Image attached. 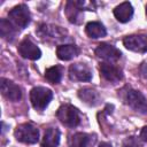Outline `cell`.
<instances>
[{
    "label": "cell",
    "instance_id": "obj_1",
    "mask_svg": "<svg viewBox=\"0 0 147 147\" xmlns=\"http://www.w3.org/2000/svg\"><path fill=\"white\" fill-rule=\"evenodd\" d=\"M56 117L63 125L68 127H76L82 121L79 110L70 103L62 105L56 111Z\"/></svg>",
    "mask_w": 147,
    "mask_h": 147
},
{
    "label": "cell",
    "instance_id": "obj_2",
    "mask_svg": "<svg viewBox=\"0 0 147 147\" xmlns=\"http://www.w3.org/2000/svg\"><path fill=\"white\" fill-rule=\"evenodd\" d=\"M8 18L16 29H25L31 22V14L29 7L24 3L15 6L8 11Z\"/></svg>",
    "mask_w": 147,
    "mask_h": 147
},
{
    "label": "cell",
    "instance_id": "obj_3",
    "mask_svg": "<svg viewBox=\"0 0 147 147\" xmlns=\"http://www.w3.org/2000/svg\"><path fill=\"white\" fill-rule=\"evenodd\" d=\"M53 99V92L44 86H36L30 91V101L36 110H44Z\"/></svg>",
    "mask_w": 147,
    "mask_h": 147
},
{
    "label": "cell",
    "instance_id": "obj_4",
    "mask_svg": "<svg viewBox=\"0 0 147 147\" xmlns=\"http://www.w3.org/2000/svg\"><path fill=\"white\" fill-rule=\"evenodd\" d=\"M14 136L20 142L33 145L39 140V130L31 123H23L16 126Z\"/></svg>",
    "mask_w": 147,
    "mask_h": 147
},
{
    "label": "cell",
    "instance_id": "obj_5",
    "mask_svg": "<svg viewBox=\"0 0 147 147\" xmlns=\"http://www.w3.org/2000/svg\"><path fill=\"white\" fill-rule=\"evenodd\" d=\"M126 105L131 107L134 111L139 114H146L147 113V100L144 96V94L137 90H127L124 98Z\"/></svg>",
    "mask_w": 147,
    "mask_h": 147
},
{
    "label": "cell",
    "instance_id": "obj_6",
    "mask_svg": "<svg viewBox=\"0 0 147 147\" xmlns=\"http://www.w3.org/2000/svg\"><path fill=\"white\" fill-rule=\"evenodd\" d=\"M94 53L98 57L102 59L105 62H108V63L116 62L122 57V52L118 48H116L114 45H110L108 42L99 44L96 46Z\"/></svg>",
    "mask_w": 147,
    "mask_h": 147
},
{
    "label": "cell",
    "instance_id": "obj_7",
    "mask_svg": "<svg viewBox=\"0 0 147 147\" xmlns=\"http://www.w3.org/2000/svg\"><path fill=\"white\" fill-rule=\"evenodd\" d=\"M37 33L41 37V38H46L47 40H54V41H61L65 39V34L67 31L63 30L61 26H56V25H51V24H40Z\"/></svg>",
    "mask_w": 147,
    "mask_h": 147
},
{
    "label": "cell",
    "instance_id": "obj_8",
    "mask_svg": "<svg viewBox=\"0 0 147 147\" xmlns=\"http://www.w3.org/2000/svg\"><path fill=\"white\" fill-rule=\"evenodd\" d=\"M17 51L20 53V55L24 59H28V60H32V61H36L38 59H40L41 56V51L40 48L30 39V38H24L18 47H17Z\"/></svg>",
    "mask_w": 147,
    "mask_h": 147
},
{
    "label": "cell",
    "instance_id": "obj_9",
    "mask_svg": "<svg viewBox=\"0 0 147 147\" xmlns=\"http://www.w3.org/2000/svg\"><path fill=\"white\" fill-rule=\"evenodd\" d=\"M0 88H1L2 95L11 102H17L22 99L21 87L17 84H15L14 82H11L7 78H1L0 79Z\"/></svg>",
    "mask_w": 147,
    "mask_h": 147
},
{
    "label": "cell",
    "instance_id": "obj_10",
    "mask_svg": "<svg viewBox=\"0 0 147 147\" xmlns=\"http://www.w3.org/2000/svg\"><path fill=\"white\" fill-rule=\"evenodd\" d=\"M126 49L137 53H147V34H131L123 39Z\"/></svg>",
    "mask_w": 147,
    "mask_h": 147
},
{
    "label": "cell",
    "instance_id": "obj_11",
    "mask_svg": "<svg viewBox=\"0 0 147 147\" xmlns=\"http://www.w3.org/2000/svg\"><path fill=\"white\" fill-rule=\"evenodd\" d=\"M69 78L74 82H90L92 70L85 63H74L69 67Z\"/></svg>",
    "mask_w": 147,
    "mask_h": 147
},
{
    "label": "cell",
    "instance_id": "obj_12",
    "mask_svg": "<svg viewBox=\"0 0 147 147\" xmlns=\"http://www.w3.org/2000/svg\"><path fill=\"white\" fill-rule=\"evenodd\" d=\"M100 75L110 83H117L123 79V71L119 67L108 63V62H102L100 63Z\"/></svg>",
    "mask_w": 147,
    "mask_h": 147
},
{
    "label": "cell",
    "instance_id": "obj_13",
    "mask_svg": "<svg viewBox=\"0 0 147 147\" xmlns=\"http://www.w3.org/2000/svg\"><path fill=\"white\" fill-rule=\"evenodd\" d=\"M85 1H74V0H70L67 2L65 5V15H67V18L70 23H74V24H78L80 23L82 21V13L84 9V6H85Z\"/></svg>",
    "mask_w": 147,
    "mask_h": 147
},
{
    "label": "cell",
    "instance_id": "obj_14",
    "mask_svg": "<svg viewBox=\"0 0 147 147\" xmlns=\"http://www.w3.org/2000/svg\"><path fill=\"white\" fill-rule=\"evenodd\" d=\"M95 136L85 132H77L69 138V147H91L95 142Z\"/></svg>",
    "mask_w": 147,
    "mask_h": 147
},
{
    "label": "cell",
    "instance_id": "obj_15",
    "mask_svg": "<svg viewBox=\"0 0 147 147\" xmlns=\"http://www.w3.org/2000/svg\"><path fill=\"white\" fill-rule=\"evenodd\" d=\"M114 16L121 23H126V22L131 21L132 16H133V7H132L131 2L124 1V2L119 3L118 6H116L114 9Z\"/></svg>",
    "mask_w": 147,
    "mask_h": 147
},
{
    "label": "cell",
    "instance_id": "obj_16",
    "mask_svg": "<svg viewBox=\"0 0 147 147\" xmlns=\"http://www.w3.org/2000/svg\"><path fill=\"white\" fill-rule=\"evenodd\" d=\"M78 98L82 101H84L86 105L91 106V107L98 106L100 103V101H101L100 94L95 90H93L91 87H83V88H80L78 91Z\"/></svg>",
    "mask_w": 147,
    "mask_h": 147
},
{
    "label": "cell",
    "instance_id": "obj_17",
    "mask_svg": "<svg viewBox=\"0 0 147 147\" xmlns=\"http://www.w3.org/2000/svg\"><path fill=\"white\" fill-rule=\"evenodd\" d=\"M80 53V49L74 44H63L59 45L56 48V55L61 61H69L77 56Z\"/></svg>",
    "mask_w": 147,
    "mask_h": 147
},
{
    "label": "cell",
    "instance_id": "obj_18",
    "mask_svg": "<svg viewBox=\"0 0 147 147\" xmlns=\"http://www.w3.org/2000/svg\"><path fill=\"white\" fill-rule=\"evenodd\" d=\"M61 132L57 127H48L45 131L41 147H57L60 144Z\"/></svg>",
    "mask_w": 147,
    "mask_h": 147
},
{
    "label": "cell",
    "instance_id": "obj_19",
    "mask_svg": "<svg viewBox=\"0 0 147 147\" xmlns=\"http://www.w3.org/2000/svg\"><path fill=\"white\" fill-rule=\"evenodd\" d=\"M85 32L90 38H93V39L102 38V37H106V34H107V30H106L105 25L98 21L88 22L85 26Z\"/></svg>",
    "mask_w": 147,
    "mask_h": 147
},
{
    "label": "cell",
    "instance_id": "obj_20",
    "mask_svg": "<svg viewBox=\"0 0 147 147\" xmlns=\"http://www.w3.org/2000/svg\"><path fill=\"white\" fill-rule=\"evenodd\" d=\"M18 32V29H16L11 22L7 18L0 20V34L1 37L7 41H13Z\"/></svg>",
    "mask_w": 147,
    "mask_h": 147
},
{
    "label": "cell",
    "instance_id": "obj_21",
    "mask_svg": "<svg viewBox=\"0 0 147 147\" xmlns=\"http://www.w3.org/2000/svg\"><path fill=\"white\" fill-rule=\"evenodd\" d=\"M63 75V68L61 65H53L45 71V78L51 84H59L62 79Z\"/></svg>",
    "mask_w": 147,
    "mask_h": 147
},
{
    "label": "cell",
    "instance_id": "obj_22",
    "mask_svg": "<svg viewBox=\"0 0 147 147\" xmlns=\"http://www.w3.org/2000/svg\"><path fill=\"white\" fill-rule=\"evenodd\" d=\"M141 145H142V140L139 137L131 136L123 141L122 147H141Z\"/></svg>",
    "mask_w": 147,
    "mask_h": 147
},
{
    "label": "cell",
    "instance_id": "obj_23",
    "mask_svg": "<svg viewBox=\"0 0 147 147\" xmlns=\"http://www.w3.org/2000/svg\"><path fill=\"white\" fill-rule=\"evenodd\" d=\"M139 138H140L144 142H147V126H144V127L141 129V132H140Z\"/></svg>",
    "mask_w": 147,
    "mask_h": 147
},
{
    "label": "cell",
    "instance_id": "obj_24",
    "mask_svg": "<svg viewBox=\"0 0 147 147\" xmlns=\"http://www.w3.org/2000/svg\"><path fill=\"white\" fill-rule=\"evenodd\" d=\"M141 72L144 75V77L147 78V62H145L142 65H141Z\"/></svg>",
    "mask_w": 147,
    "mask_h": 147
},
{
    "label": "cell",
    "instance_id": "obj_25",
    "mask_svg": "<svg viewBox=\"0 0 147 147\" xmlns=\"http://www.w3.org/2000/svg\"><path fill=\"white\" fill-rule=\"evenodd\" d=\"M98 147H113V146L110 144H108V142H100Z\"/></svg>",
    "mask_w": 147,
    "mask_h": 147
},
{
    "label": "cell",
    "instance_id": "obj_26",
    "mask_svg": "<svg viewBox=\"0 0 147 147\" xmlns=\"http://www.w3.org/2000/svg\"><path fill=\"white\" fill-rule=\"evenodd\" d=\"M146 16H147V5H146Z\"/></svg>",
    "mask_w": 147,
    "mask_h": 147
}]
</instances>
